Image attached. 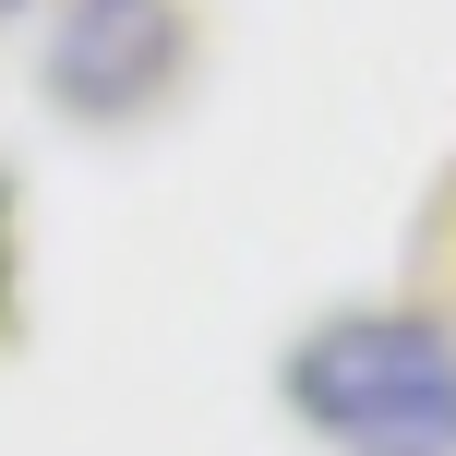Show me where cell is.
I'll return each mask as SVG.
<instances>
[{
	"instance_id": "obj_1",
	"label": "cell",
	"mask_w": 456,
	"mask_h": 456,
	"mask_svg": "<svg viewBox=\"0 0 456 456\" xmlns=\"http://www.w3.org/2000/svg\"><path fill=\"white\" fill-rule=\"evenodd\" d=\"M289 396L337 456H456V337L433 313H337L300 337Z\"/></svg>"
},
{
	"instance_id": "obj_3",
	"label": "cell",
	"mask_w": 456,
	"mask_h": 456,
	"mask_svg": "<svg viewBox=\"0 0 456 456\" xmlns=\"http://www.w3.org/2000/svg\"><path fill=\"white\" fill-rule=\"evenodd\" d=\"M0 12H12V0H0Z\"/></svg>"
},
{
	"instance_id": "obj_2",
	"label": "cell",
	"mask_w": 456,
	"mask_h": 456,
	"mask_svg": "<svg viewBox=\"0 0 456 456\" xmlns=\"http://www.w3.org/2000/svg\"><path fill=\"white\" fill-rule=\"evenodd\" d=\"M168 72V0H72L61 48H48V85L72 109H133Z\"/></svg>"
}]
</instances>
